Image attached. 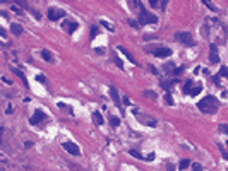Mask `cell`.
Returning a JSON list of instances; mask_svg holds the SVG:
<instances>
[{"mask_svg": "<svg viewBox=\"0 0 228 171\" xmlns=\"http://www.w3.org/2000/svg\"><path fill=\"white\" fill-rule=\"evenodd\" d=\"M151 7H163V9H165V7H166V2H158V0H153V2H151Z\"/></svg>", "mask_w": 228, "mask_h": 171, "instance_id": "obj_21", "label": "cell"}, {"mask_svg": "<svg viewBox=\"0 0 228 171\" xmlns=\"http://www.w3.org/2000/svg\"><path fill=\"white\" fill-rule=\"evenodd\" d=\"M175 38H177V41H180V43L185 45V46H194V45H196V41L192 39V34H191V33H184V31H180V33L175 34Z\"/></svg>", "mask_w": 228, "mask_h": 171, "instance_id": "obj_3", "label": "cell"}, {"mask_svg": "<svg viewBox=\"0 0 228 171\" xmlns=\"http://www.w3.org/2000/svg\"><path fill=\"white\" fill-rule=\"evenodd\" d=\"M166 170L168 171H175V166H173L172 163H166Z\"/></svg>", "mask_w": 228, "mask_h": 171, "instance_id": "obj_32", "label": "cell"}, {"mask_svg": "<svg viewBox=\"0 0 228 171\" xmlns=\"http://www.w3.org/2000/svg\"><path fill=\"white\" fill-rule=\"evenodd\" d=\"M36 81H38V82H41V84H45V82H46V79H45V75H43V74L36 75Z\"/></svg>", "mask_w": 228, "mask_h": 171, "instance_id": "obj_26", "label": "cell"}, {"mask_svg": "<svg viewBox=\"0 0 228 171\" xmlns=\"http://www.w3.org/2000/svg\"><path fill=\"white\" fill-rule=\"evenodd\" d=\"M108 120H110L112 127H118V125H120V118H118V116H110Z\"/></svg>", "mask_w": 228, "mask_h": 171, "instance_id": "obj_19", "label": "cell"}, {"mask_svg": "<svg viewBox=\"0 0 228 171\" xmlns=\"http://www.w3.org/2000/svg\"><path fill=\"white\" fill-rule=\"evenodd\" d=\"M46 116H45V113L41 111V110H36L34 113H33V116H31V120H29V123L31 125H38L39 122H43Z\"/></svg>", "mask_w": 228, "mask_h": 171, "instance_id": "obj_6", "label": "cell"}, {"mask_svg": "<svg viewBox=\"0 0 228 171\" xmlns=\"http://www.w3.org/2000/svg\"><path fill=\"white\" fill-rule=\"evenodd\" d=\"M149 70H151V72H153V74H158V70H156V69H154V67H153V65H149Z\"/></svg>", "mask_w": 228, "mask_h": 171, "instance_id": "obj_39", "label": "cell"}, {"mask_svg": "<svg viewBox=\"0 0 228 171\" xmlns=\"http://www.w3.org/2000/svg\"><path fill=\"white\" fill-rule=\"evenodd\" d=\"M220 132H223V134H227V135H228V125L221 123V125H220Z\"/></svg>", "mask_w": 228, "mask_h": 171, "instance_id": "obj_27", "label": "cell"}, {"mask_svg": "<svg viewBox=\"0 0 228 171\" xmlns=\"http://www.w3.org/2000/svg\"><path fill=\"white\" fill-rule=\"evenodd\" d=\"M96 51H98V55H103L105 53V48H96Z\"/></svg>", "mask_w": 228, "mask_h": 171, "instance_id": "obj_38", "label": "cell"}, {"mask_svg": "<svg viewBox=\"0 0 228 171\" xmlns=\"http://www.w3.org/2000/svg\"><path fill=\"white\" fill-rule=\"evenodd\" d=\"M204 5H206V7H209L211 10H215V7H213V3H211V2H204Z\"/></svg>", "mask_w": 228, "mask_h": 171, "instance_id": "obj_34", "label": "cell"}, {"mask_svg": "<svg viewBox=\"0 0 228 171\" xmlns=\"http://www.w3.org/2000/svg\"><path fill=\"white\" fill-rule=\"evenodd\" d=\"M144 94H146V96H148V98H153V99H154V98H156V94H154V92H153V91H144Z\"/></svg>", "mask_w": 228, "mask_h": 171, "instance_id": "obj_30", "label": "cell"}, {"mask_svg": "<svg viewBox=\"0 0 228 171\" xmlns=\"http://www.w3.org/2000/svg\"><path fill=\"white\" fill-rule=\"evenodd\" d=\"M173 84H175V81H161V87H163L166 92H170V89H172Z\"/></svg>", "mask_w": 228, "mask_h": 171, "instance_id": "obj_13", "label": "cell"}, {"mask_svg": "<svg viewBox=\"0 0 228 171\" xmlns=\"http://www.w3.org/2000/svg\"><path fill=\"white\" fill-rule=\"evenodd\" d=\"M146 159H148V161H153V159H154V154H153V152H151V154H148V156H146Z\"/></svg>", "mask_w": 228, "mask_h": 171, "instance_id": "obj_36", "label": "cell"}, {"mask_svg": "<svg viewBox=\"0 0 228 171\" xmlns=\"http://www.w3.org/2000/svg\"><path fill=\"white\" fill-rule=\"evenodd\" d=\"M189 166H191V161H189V159H182V161H180V164H179V170L184 171V170H187Z\"/></svg>", "mask_w": 228, "mask_h": 171, "instance_id": "obj_18", "label": "cell"}, {"mask_svg": "<svg viewBox=\"0 0 228 171\" xmlns=\"http://www.w3.org/2000/svg\"><path fill=\"white\" fill-rule=\"evenodd\" d=\"M77 27H79V24H77L76 21H65V22H64V29H65L67 33H74Z\"/></svg>", "mask_w": 228, "mask_h": 171, "instance_id": "obj_10", "label": "cell"}, {"mask_svg": "<svg viewBox=\"0 0 228 171\" xmlns=\"http://www.w3.org/2000/svg\"><path fill=\"white\" fill-rule=\"evenodd\" d=\"M165 101H166L170 106L173 104V98H172V94H170V92H166V94H165Z\"/></svg>", "mask_w": 228, "mask_h": 171, "instance_id": "obj_24", "label": "cell"}, {"mask_svg": "<svg viewBox=\"0 0 228 171\" xmlns=\"http://www.w3.org/2000/svg\"><path fill=\"white\" fill-rule=\"evenodd\" d=\"M110 96H112V99H113V103H115V104H117V106H118V108H120L122 111H124V108L120 106V96H118V91H117V89H115L113 86L110 87Z\"/></svg>", "mask_w": 228, "mask_h": 171, "instance_id": "obj_9", "label": "cell"}, {"mask_svg": "<svg viewBox=\"0 0 228 171\" xmlns=\"http://www.w3.org/2000/svg\"><path fill=\"white\" fill-rule=\"evenodd\" d=\"M216 75H218L220 79H221V77H227L228 79V67L227 65H221V69H220V72H218Z\"/></svg>", "mask_w": 228, "mask_h": 171, "instance_id": "obj_15", "label": "cell"}, {"mask_svg": "<svg viewBox=\"0 0 228 171\" xmlns=\"http://www.w3.org/2000/svg\"><path fill=\"white\" fill-rule=\"evenodd\" d=\"M192 170L194 171H203V166H201L199 163H194V164H192Z\"/></svg>", "mask_w": 228, "mask_h": 171, "instance_id": "obj_28", "label": "cell"}, {"mask_svg": "<svg viewBox=\"0 0 228 171\" xmlns=\"http://www.w3.org/2000/svg\"><path fill=\"white\" fill-rule=\"evenodd\" d=\"M64 15H65V10H62V9H57V7L48 9V19H50V21H58V19L64 17Z\"/></svg>", "mask_w": 228, "mask_h": 171, "instance_id": "obj_5", "label": "cell"}, {"mask_svg": "<svg viewBox=\"0 0 228 171\" xmlns=\"http://www.w3.org/2000/svg\"><path fill=\"white\" fill-rule=\"evenodd\" d=\"M156 22H158V17L154 14L144 10V9L141 10V14H139V24H156Z\"/></svg>", "mask_w": 228, "mask_h": 171, "instance_id": "obj_2", "label": "cell"}, {"mask_svg": "<svg viewBox=\"0 0 228 171\" xmlns=\"http://www.w3.org/2000/svg\"><path fill=\"white\" fill-rule=\"evenodd\" d=\"M129 24H130V26H132L134 29H136V27H139V22H136V21H132V19L129 21Z\"/></svg>", "mask_w": 228, "mask_h": 171, "instance_id": "obj_31", "label": "cell"}, {"mask_svg": "<svg viewBox=\"0 0 228 171\" xmlns=\"http://www.w3.org/2000/svg\"><path fill=\"white\" fill-rule=\"evenodd\" d=\"M191 87H192V81H187V82H185V86H184V91L189 94V92H191Z\"/></svg>", "mask_w": 228, "mask_h": 171, "instance_id": "obj_23", "label": "cell"}, {"mask_svg": "<svg viewBox=\"0 0 228 171\" xmlns=\"http://www.w3.org/2000/svg\"><path fill=\"white\" fill-rule=\"evenodd\" d=\"M96 34H98V27H96V26H93V27H91V38H94Z\"/></svg>", "mask_w": 228, "mask_h": 171, "instance_id": "obj_29", "label": "cell"}, {"mask_svg": "<svg viewBox=\"0 0 228 171\" xmlns=\"http://www.w3.org/2000/svg\"><path fill=\"white\" fill-rule=\"evenodd\" d=\"M10 31H12L15 36H21V34H22V27H21V24H15V22L10 26Z\"/></svg>", "mask_w": 228, "mask_h": 171, "instance_id": "obj_11", "label": "cell"}, {"mask_svg": "<svg viewBox=\"0 0 228 171\" xmlns=\"http://www.w3.org/2000/svg\"><path fill=\"white\" fill-rule=\"evenodd\" d=\"M218 106H220V103H218V99L215 98V96H206L204 99H201L199 103H197V108L203 111V113H215L216 110H218Z\"/></svg>", "mask_w": 228, "mask_h": 171, "instance_id": "obj_1", "label": "cell"}, {"mask_svg": "<svg viewBox=\"0 0 228 171\" xmlns=\"http://www.w3.org/2000/svg\"><path fill=\"white\" fill-rule=\"evenodd\" d=\"M41 58H43L45 62H53V57H51L50 50H41Z\"/></svg>", "mask_w": 228, "mask_h": 171, "instance_id": "obj_12", "label": "cell"}, {"mask_svg": "<svg viewBox=\"0 0 228 171\" xmlns=\"http://www.w3.org/2000/svg\"><path fill=\"white\" fill-rule=\"evenodd\" d=\"M118 51H122V53H124V55H125V57H127V58H129L130 62H132V63H136V60H134V57H132V55H130V53H129V51H127V50H125L124 46H118Z\"/></svg>", "mask_w": 228, "mask_h": 171, "instance_id": "obj_16", "label": "cell"}, {"mask_svg": "<svg viewBox=\"0 0 228 171\" xmlns=\"http://www.w3.org/2000/svg\"><path fill=\"white\" fill-rule=\"evenodd\" d=\"M24 147H33V142H24Z\"/></svg>", "mask_w": 228, "mask_h": 171, "instance_id": "obj_40", "label": "cell"}, {"mask_svg": "<svg viewBox=\"0 0 228 171\" xmlns=\"http://www.w3.org/2000/svg\"><path fill=\"white\" fill-rule=\"evenodd\" d=\"M12 72H14V74H15L17 77H21V79L24 81V84H27V79H26V75H24V74H22V72H21L19 69H15V67H12Z\"/></svg>", "mask_w": 228, "mask_h": 171, "instance_id": "obj_17", "label": "cell"}, {"mask_svg": "<svg viewBox=\"0 0 228 171\" xmlns=\"http://www.w3.org/2000/svg\"><path fill=\"white\" fill-rule=\"evenodd\" d=\"M115 63H117V65H118V67H120V69H124V63H122V62H120V60H118V58H115Z\"/></svg>", "mask_w": 228, "mask_h": 171, "instance_id": "obj_35", "label": "cell"}, {"mask_svg": "<svg viewBox=\"0 0 228 171\" xmlns=\"http://www.w3.org/2000/svg\"><path fill=\"white\" fill-rule=\"evenodd\" d=\"M93 120H94V123H96V125H103V122H105V120H103V116H101L98 111H94V113H93Z\"/></svg>", "mask_w": 228, "mask_h": 171, "instance_id": "obj_14", "label": "cell"}, {"mask_svg": "<svg viewBox=\"0 0 228 171\" xmlns=\"http://www.w3.org/2000/svg\"><path fill=\"white\" fill-rule=\"evenodd\" d=\"M130 156H134V158H137V159H146V156H142L139 151H134V149L130 151Z\"/></svg>", "mask_w": 228, "mask_h": 171, "instance_id": "obj_22", "label": "cell"}, {"mask_svg": "<svg viewBox=\"0 0 228 171\" xmlns=\"http://www.w3.org/2000/svg\"><path fill=\"white\" fill-rule=\"evenodd\" d=\"M201 91H203V87H201V86H196L194 89H191V92H189V96H197V94H199Z\"/></svg>", "mask_w": 228, "mask_h": 171, "instance_id": "obj_20", "label": "cell"}, {"mask_svg": "<svg viewBox=\"0 0 228 171\" xmlns=\"http://www.w3.org/2000/svg\"><path fill=\"white\" fill-rule=\"evenodd\" d=\"M218 147H220V152H221V156H223V158L228 161V151L225 149V147H221V146H218Z\"/></svg>", "mask_w": 228, "mask_h": 171, "instance_id": "obj_25", "label": "cell"}, {"mask_svg": "<svg viewBox=\"0 0 228 171\" xmlns=\"http://www.w3.org/2000/svg\"><path fill=\"white\" fill-rule=\"evenodd\" d=\"M153 51V55L154 57H158V58H166V57H172V50L170 48H166V46H160V48H153L151 50Z\"/></svg>", "mask_w": 228, "mask_h": 171, "instance_id": "obj_4", "label": "cell"}, {"mask_svg": "<svg viewBox=\"0 0 228 171\" xmlns=\"http://www.w3.org/2000/svg\"><path fill=\"white\" fill-rule=\"evenodd\" d=\"M64 149H65L67 152H70L72 156H79V154H81L77 144H74V142H64Z\"/></svg>", "mask_w": 228, "mask_h": 171, "instance_id": "obj_7", "label": "cell"}, {"mask_svg": "<svg viewBox=\"0 0 228 171\" xmlns=\"http://www.w3.org/2000/svg\"><path fill=\"white\" fill-rule=\"evenodd\" d=\"M101 24H103V26H105V27H108V29H112V26H110V24H108V22H106V21H101Z\"/></svg>", "mask_w": 228, "mask_h": 171, "instance_id": "obj_37", "label": "cell"}, {"mask_svg": "<svg viewBox=\"0 0 228 171\" xmlns=\"http://www.w3.org/2000/svg\"><path fill=\"white\" fill-rule=\"evenodd\" d=\"M12 10H14V12H15V14H19V15H21V14H22V12H21V10H19V7H15V5H12Z\"/></svg>", "mask_w": 228, "mask_h": 171, "instance_id": "obj_33", "label": "cell"}, {"mask_svg": "<svg viewBox=\"0 0 228 171\" xmlns=\"http://www.w3.org/2000/svg\"><path fill=\"white\" fill-rule=\"evenodd\" d=\"M209 62H211V63H220V57H218V46H216V45H211Z\"/></svg>", "mask_w": 228, "mask_h": 171, "instance_id": "obj_8", "label": "cell"}]
</instances>
